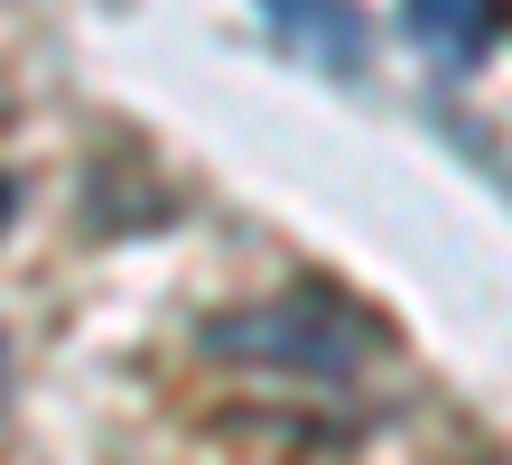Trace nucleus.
I'll list each match as a JSON object with an SVG mask.
<instances>
[{
  "label": "nucleus",
  "mask_w": 512,
  "mask_h": 465,
  "mask_svg": "<svg viewBox=\"0 0 512 465\" xmlns=\"http://www.w3.org/2000/svg\"><path fill=\"white\" fill-rule=\"evenodd\" d=\"M205 345L224 363H261V372H298V382H354V372L373 363L382 326L364 317L354 298L336 289H280V298H252V307H224L215 326H205Z\"/></svg>",
  "instance_id": "f257e3e1"
},
{
  "label": "nucleus",
  "mask_w": 512,
  "mask_h": 465,
  "mask_svg": "<svg viewBox=\"0 0 512 465\" xmlns=\"http://www.w3.org/2000/svg\"><path fill=\"white\" fill-rule=\"evenodd\" d=\"M261 10H270V28H280L308 66H326V75H354V66H364V47H373V28H364L354 0H261Z\"/></svg>",
  "instance_id": "f03ea898"
},
{
  "label": "nucleus",
  "mask_w": 512,
  "mask_h": 465,
  "mask_svg": "<svg viewBox=\"0 0 512 465\" xmlns=\"http://www.w3.org/2000/svg\"><path fill=\"white\" fill-rule=\"evenodd\" d=\"M512 0H401L410 47H429L438 66H485V47L503 38Z\"/></svg>",
  "instance_id": "7ed1b4c3"
},
{
  "label": "nucleus",
  "mask_w": 512,
  "mask_h": 465,
  "mask_svg": "<svg viewBox=\"0 0 512 465\" xmlns=\"http://www.w3.org/2000/svg\"><path fill=\"white\" fill-rule=\"evenodd\" d=\"M10 224H19V177L0 168V233H10Z\"/></svg>",
  "instance_id": "20e7f679"
},
{
  "label": "nucleus",
  "mask_w": 512,
  "mask_h": 465,
  "mask_svg": "<svg viewBox=\"0 0 512 465\" xmlns=\"http://www.w3.org/2000/svg\"><path fill=\"white\" fill-rule=\"evenodd\" d=\"M0 400H10V335H0Z\"/></svg>",
  "instance_id": "39448f33"
}]
</instances>
